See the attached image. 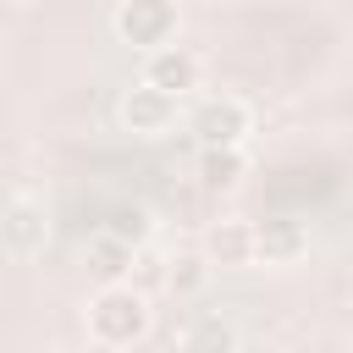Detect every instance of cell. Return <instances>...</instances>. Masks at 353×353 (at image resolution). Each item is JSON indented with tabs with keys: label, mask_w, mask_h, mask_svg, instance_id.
Masks as SVG:
<instances>
[{
	"label": "cell",
	"mask_w": 353,
	"mask_h": 353,
	"mask_svg": "<svg viewBox=\"0 0 353 353\" xmlns=\"http://www.w3.org/2000/svg\"><path fill=\"white\" fill-rule=\"evenodd\" d=\"M154 325V309H149V292L138 281H99V292L88 298V336L99 347H132L143 342Z\"/></svg>",
	"instance_id": "6da1fadb"
},
{
	"label": "cell",
	"mask_w": 353,
	"mask_h": 353,
	"mask_svg": "<svg viewBox=\"0 0 353 353\" xmlns=\"http://www.w3.org/2000/svg\"><path fill=\"white\" fill-rule=\"evenodd\" d=\"M110 28H116L121 44H132V50L149 55V50H160V44L176 39V6L171 0H121L116 17H110Z\"/></svg>",
	"instance_id": "7a4b0ae2"
},
{
	"label": "cell",
	"mask_w": 353,
	"mask_h": 353,
	"mask_svg": "<svg viewBox=\"0 0 353 353\" xmlns=\"http://www.w3.org/2000/svg\"><path fill=\"white\" fill-rule=\"evenodd\" d=\"M116 116H121V127H127L132 138H165V132L176 127V99L160 94V88H149V83H138V88L121 94Z\"/></svg>",
	"instance_id": "3957f363"
},
{
	"label": "cell",
	"mask_w": 353,
	"mask_h": 353,
	"mask_svg": "<svg viewBox=\"0 0 353 353\" xmlns=\"http://www.w3.org/2000/svg\"><path fill=\"white\" fill-rule=\"evenodd\" d=\"M193 132H199V143H248L254 110L237 94H215V99H204L193 110Z\"/></svg>",
	"instance_id": "277c9868"
},
{
	"label": "cell",
	"mask_w": 353,
	"mask_h": 353,
	"mask_svg": "<svg viewBox=\"0 0 353 353\" xmlns=\"http://www.w3.org/2000/svg\"><path fill=\"white\" fill-rule=\"evenodd\" d=\"M199 77H204V66H199V55L182 50V44H160V50H149V61H143V83L160 88V94H171V99L193 94Z\"/></svg>",
	"instance_id": "5b68a950"
},
{
	"label": "cell",
	"mask_w": 353,
	"mask_h": 353,
	"mask_svg": "<svg viewBox=\"0 0 353 353\" xmlns=\"http://www.w3.org/2000/svg\"><path fill=\"white\" fill-rule=\"evenodd\" d=\"M0 243L11 248V254H39L44 243H50V221H44V204H33V199H11L6 204V215H0Z\"/></svg>",
	"instance_id": "8992f818"
},
{
	"label": "cell",
	"mask_w": 353,
	"mask_h": 353,
	"mask_svg": "<svg viewBox=\"0 0 353 353\" xmlns=\"http://www.w3.org/2000/svg\"><path fill=\"white\" fill-rule=\"evenodd\" d=\"M199 254L210 259V270H248L254 265V226L248 221H215L204 232Z\"/></svg>",
	"instance_id": "52a82bcc"
},
{
	"label": "cell",
	"mask_w": 353,
	"mask_h": 353,
	"mask_svg": "<svg viewBox=\"0 0 353 353\" xmlns=\"http://www.w3.org/2000/svg\"><path fill=\"white\" fill-rule=\"evenodd\" d=\"M243 176H248L243 143H199V182L210 193H232V188H243Z\"/></svg>",
	"instance_id": "ba28073f"
},
{
	"label": "cell",
	"mask_w": 353,
	"mask_h": 353,
	"mask_svg": "<svg viewBox=\"0 0 353 353\" xmlns=\"http://www.w3.org/2000/svg\"><path fill=\"white\" fill-rule=\"evenodd\" d=\"M309 254V232L298 226V221H265V226H254V259H265V265H292V259H303Z\"/></svg>",
	"instance_id": "9c48e42d"
},
{
	"label": "cell",
	"mask_w": 353,
	"mask_h": 353,
	"mask_svg": "<svg viewBox=\"0 0 353 353\" xmlns=\"http://www.w3.org/2000/svg\"><path fill=\"white\" fill-rule=\"evenodd\" d=\"M88 270H94L99 281H121V276L132 270V243L99 226V232L88 237Z\"/></svg>",
	"instance_id": "30bf717a"
},
{
	"label": "cell",
	"mask_w": 353,
	"mask_h": 353,
	"mask_svg": "<svg viewBox=\"0 0 353 353\" xmlns=\"http://www.w3.org/2000/svg\"><path fill=\"white\" fill-rule=\"evenodd\" d=\"M204 281H210V259L204 254H171L165 259V292H176V298H193V292H204Z\"/></svg>",
	"instance_id": "8fae6325"
},
{
	"label": "cell",
	"mask_w": 353,
	"mask_h": 353,
	"mask_svg": "<svg viewBox=\"0 0 353 353\" xmlns=\"http://www.w3.org/2000/svg\"><path fill=\"white\" fill-rule=\"evenodd\" d=\"M105 232H116V237H127V243L138 248V243H149L154 215H149V204H116V210H110V221H105Z\"/></svg>",
	"instance_id": "7c38bea8"
},
{
	"label": "cell",
	"mask_w": 353,
	"mask_h": 353,
	"mask_svg": "<svg viewBox=\"0 0 353 353\" xmlns=\"http://www.w3.org/2000/svg\"><path fill=\"white\" fill-rule=\"evenodd\" d=\"M182 347H193V353H199V347H215V353H232V347H237V331H232L226 320H199V325H193V331L182 336Z\"/></svg>",
	"instance_id": "4fadbf2b"
}]
</instances>
